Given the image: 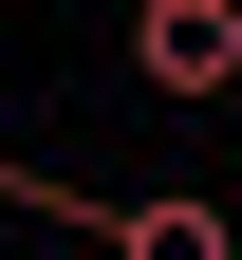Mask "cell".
I'll list each match as a JSON object with an SVG mask.
<instances>
[{
    "instance_id": "6da1fadb",
    "label": "cell",
    "mask_w": 242,
    "mask_h": 260,
    "mask_svg": "<svg viewBox=\"0 0 242 260\" xmlns=\"http://www.w3.org/2000/svg\"><path fill=\"white\" fill-rule=\"evenodd\" d=\"M130 75L149 93H242V0H130Z\"/></svg>"
},
{
    "instance_id": "7a4b0ae2",
    "label": "cell",
    "mask_w": 242,
    "mask_h": 260,
    "mask_svg": "<svg viewBox=\"0 0 242 260\" xmlns=\"http://www.w3.org/2000/svg\"><path fill=\"white\" fill-rule=\"evenodd\" d=\"M0 205H19V149H0Z\"/></svg>"
}]
</instances>
